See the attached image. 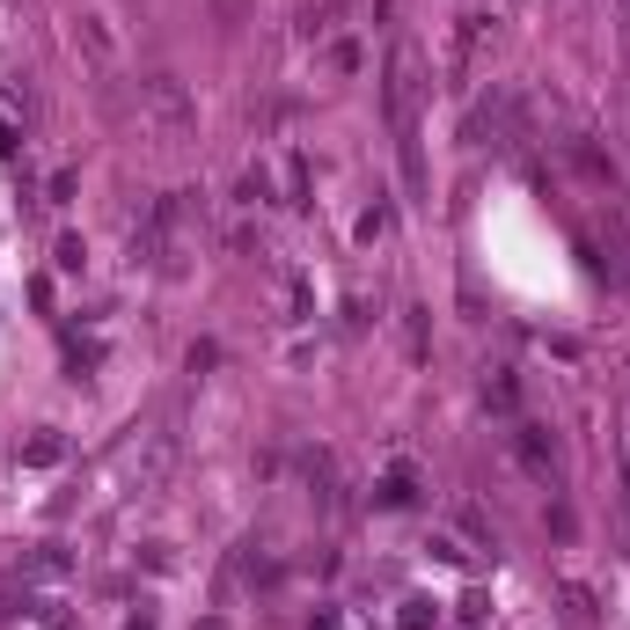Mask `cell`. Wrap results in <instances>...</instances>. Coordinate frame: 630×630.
Returning a JSON list of instances; mask_svg holds the SVG:
<instances>
[{
    "label": "cell",
    "instance_id": "obj_1",
    "mask_svg": "<svg viewBox=\"0 0 630 630\" xmlns=\"http://www.w3.org/2000/svg\"><path fill=\"white\" fill-rule=\"evenodd\" d=\"M140 125L155 132L161 147L191 140L198 110H191V96H184V81H176V73H147V81H140Z\"/></svg>",
    "mask_w": 630,
    "mask_h": 630
},
{
    "label": "cell",
    "instance_id": "obj_2",
    "mask_svg": "<svg viewBox=\"0 0 630 630\" xmlns=\"http://www.w3.org/2000/svg\"><path fill=\"white\" fill-rule=\"evenodd\" d=\"M419 45H388V67H382V96H388V125L396 132H411V118H419Z\"/></svg>",
    "mask_w": 630,
    "mask_h": 630
},
{
    "label": "cell",
    "instance_id": "obj_3",
    "mask_svg": "<svg viewBox=\"0 0 630 630\" xmlns=\"http://www.w3.org/2000/svg\"><path fill=\"white\" fill-rule=\"evenodd\" d=\"M506 447H513V462H521V470L535 476V484H558V433H550V425H535V419H513Z\"/></svg>",
    "mask_w": 630,
    "mask_h": 630
},
{
    "label": "cell",
    "instance_id": "obj_4",
    "mask_svg": "<svg viewBox=\"0 0 630 630\" xmlns=\"http://www.w3.org/2000/svg\"><path fill=\"white\" fill-rule=\"evenodd\" d=\"M374 506H388V513H403V506H419V470L411 462H396V470L374 484Z\"/></svg>",
    "mask_w": 630,
    "mask_h": 630
},
{
    "label": "cell",
    "instance_id": "obj_5",
    "mask_svg": "<svg viewBox=\"0 0 630 630\" xmlns=\"http://www.w3.org/2000/svg\"><path fill=\"white\" fill-rule=\"evenodd\" d=\"M59 455H67V440H59V425H37V433L22 440V462H30V470H52Z\"/></svg>",
    "mask_w": 630,
    "mask_h": 630
},
{
    "label": "cell",
    "instance_id": "obj_6",
    "mask_svg": "<svg viewBox=\"0 0 630 630\" xmlns=\"http://www.w3.org/2000/svg\"><path fill=\"white\" fill-rule=\"evenodd\" d=\"M388 228H396V213H388V206H382V198H374V206H367V213H360V228H352V235H360V243H367V249H374V243H388Z\"/></svg>",
    "mask_w": 630,
    "mask_h": 630
},
{
    "label": "cell",
    "instance_id": "obj_7",
    "mask_svg": "<svg viewBox=\"0 0 630 630\" xmlns=\"http://www.w3.org/2000/svg\"><path fill=\"white\" fill-rule=\"evenodd\" d=\"M484 403L513 419V403H521V388H513V374H506V367H491V374H484Z\"/></svg>",
    "mask_w": 630,
    "mask_h": 630
},
{
    "label": "cell",
    "instance_id": "obj_8",
    "mask_svg": "<svg viewBox=\"0 0 630 630\" xmlns=\"http://www.w3.org/2000/svg\"><path fill=\"white\" fill-rule=\"evenodd\" d=\"M22 572L30 579H67V558H59V543H45L37 558H22Z\"/></svg>",
    "mask_w": 630,
    "mask_h": 630
},
{
    "label": "cell",
    "instance_id": "obj_9",
    "mask_svg": "<svg viewBox=\"0 0 630 630\" xmlns=\"http://www.w3.org/2000/svg\"><path fill=\"white\" fill-rule=\"evenodd\" d=\"M52 264H59V272H81V264H88V243H81V235H59V243H52Z\"/></svg>",
    "mask_w": 630,
    "mask_h": 630
},
{
    "label": "cell",
    "instance_id": "obj_10",
    "mask_svg": "<svg viewBox=\"0 0 630 630\" xmlns=\"http://www.w3.org/2000/svg\"><path fill=\"white\" fill-rule=\"evenodd\" d=\"M433 623H440L433 601H403V616H396V630H433Z\"/></svg>",
    "mask_w": 630,
    "mask_h": 630
},
{
    "label": "cell",
    "instance_id": "obj_11",
    "mask_svg": "<svg viewBox=\"0 0 630 630\" xmlns=\"http://www.w3.org/2000/svg\"><path fill=\"white\" fill-rule=\"evenodd\" d=\"M564 601H572V616H579V623H594V594H587V587H579V579H564Z\"/></svg>",
    "mask_w": 630,
    "mask_h": 630
},
{
    "label": "cell",
    "instance_id": "obj_12",
    "mask_svg": "<svg viewBox=\"0 0 630 630\" xmlns=\"http://www.w3.org/2000/svg\"><path fill=\"white\" fill-rule=\"evenodd\" d=\"M308 630H352V616H345V609H337V601H323V609H315V616H308Z\"/></svg>",
    "mask_w": 630,
    "mask_h": 630
},
{
    "label": "cell",
    "instance_id": "obj_13",
    "mask_svg": "<svg viewBox=\"0 0 630 630\" xmlns=\"http://www.w3.org/2000/svg\"><path fill=\"white\" fill-rule=\"evenodd\" d=\"M331 67L337 73H360V45H352V37H337V45H331Z\"/></svg>",
    "mask_w": 630,
    "mask_h": 630
}]
</instances>
